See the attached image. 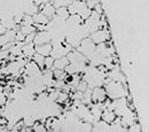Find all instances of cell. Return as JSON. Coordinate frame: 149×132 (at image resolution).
<instances>
[{
    "label": "cell",
    "instance_id": "cell-13",
    "mask_svg": "<svg viewBox=\"0 0 149 132\" xmlns=\"http://www.w3.org/2000/svg\"><path fill=\"white\" fill-rule=\"evenodd\" d=\"M32 19H33V23L35 24H44V25H47L48 22H49V19L44 15L41 12H37L36 14L32 15Z\"/></svg>",
    "mask_w": 149,
    "mask_h": 132
},
{
    "label": "cell",
    "instance_id": "cell-5",
    "mask_svg": "<svg viewBox=\"0 0 149 132\" xmlns=\"http://www.w3.org/2000/svg\"><path fill=\"white\" fill-rule=\"evenodd\" d=\"M91 98L93 102H103L107 98V93L106 90H103L101 86H96L93 87V91L91 93Z\"/></svg>",
    "mask_w": 149,
    "mask_h": 132
},
{
    "label": "cell",
    "instance_id": "cell-4",
    "mask_svg": "<svg viewBox=\"0 0 149 132\" xmlns=\"http://www.w3.org/2000/svg\"><path fill=\"white\" fill-rule=\"evenodd\" d=\"M91 39L93 40L94 44H102V43H104L106 40L109 39V32H108L107 30H101V29H99V30L92 32Z\"/></svg>",
    "mask_w": 149,
    "mask_h": 132
},
{
    "label": "cell",
    "instance_id": "cell-3",
    "mask_svg": "<svg viewBox=\"0 0 149 132\" xmlns=\"http://www.w3.org/2000/svg\"><path fill=\"white\" fill-rule=\"evenodd\" d=\"M79 45L80 46L78 47V52L81 53L84 57H87L93 54L94 51H95V47H96L91 38H84L80 41Z\"/></svg>",
    "mask_w": 149,
    "mask_h": 132
},
{
    "label": "cell",
    "instance_id": "cell-15",
    "mask_svg": "<svg viewBox=\"0 0 149 132\" xmlns=\"http://www.w3.org/2000/svg\"><path fill=\"white\" fill-rule=\"evenodd\" d=\"M108 77L111 79V80H115V82H119L122 84H125V77L124 75L119 71V70H112L108 74Z\"/></svg>",
    "mask_w": 149,
    "mask_h": 132
},
{
    "label": "cell",
    "instance_id": "cell-9",
    "mask_svg": "<svg viewBox=\"0 0 149 132\" xmlns=\"http://www.w3.org/2000/svg\"><path fill=\"white\" fill-rule=\"evenodd\" d=\"M36 53L35 50V44L33 43H29V44H24L22 46V57L25 59H30L32 55Z\"/></svg>",
    "mask_w": 149,
    "mask_h": 132
},
{
    "label": "cell",
    "instance_id": "cell-21",
    "mask_svg": "<svg viewBox=\"0 0 149 132\" xmlns=\"http://www.w3.org/2000/svg\"><path fill=\"white\" fill-rule=\"evenodd\" d=\"M53 62H54V59L48 55V57H45V62H44V68H46L47 70H51L53 68Z\"/></svg>",
    "mask_w": 149,
    "mask_h": 132
},
{
    "label": "cell",
    "instance_id": "cell-28",
    "mask_svg": "<svg viewBox=\"0 0 149 132\" xmlns=\"http://www.w3.org/2000/svg\"><path fill=\"white\" fill-rule=\"evenodd\" d=\"M36 32H37V31H35V32H31V34L26 35L25 38H24V43H25V44L33 43V39H35V36H36Z\"/></svg>",
    "mask_w": 149,
    "mask_h": 132
},
{
    "label": "cell",
    "instance_id": "cell-12",
    "mask_svg": "<svg viewBox=\"0 0 149 132\" xmlns=\"http://www.w3.org/2000/svg\"><path fill=\"white\" fill-rule=\"evenodd\" d=\"M69 64V60L67 57H61L54 59V62H53V68L54 69H60V70H64L65 67Z\"/></svg>",
    "mask_w": 149,
    "mask_h": 132
},
{
    "label": "cell",
    "instance_id": "cell-18",
    "mask_svg": "<svg viewBox=\"0 0 149 132\" xmlns=\"http://www.w3.org/2000/svg\"><path fill=\"white\" fill-rule=\"evenodd\" d=\"M25 68H26V74L31 75V74H36L40 71V68L38 67L35 62H29L25 64Z\"/></svg>",
    "mask_w": 149,
    "mask_h": 132
},
{
    "label": "cell",
    "instance_id": "cell-7",
    "mask_svg": "<svg viewBox=\"0 0 149 132\" xmlns=\"http://www.w3.org/2000/svg\"><path fill=\"white\" fill-rule=\"evenodd\" d=\"M52 48H53V45H52L51 43H45V44H41V45H35L36 53L41 54V55H44V57L51 55Z\"/></svg>",
    "mask_w": 149,
    "mask_h": 132
},
{
    "label": "cell",
    "instance_id": "cell-30",
    "mask_svg": "<svg viewBox=\"0 0 149 132\" xmlns=\"http://www.w3.org/2000/svg\"><path fill=\"white\" fill-rule=\"evenodd\" d=\"M83 94H84V92H80V91H78V90H76V92H74V100H80L81 101V99H83Z\"/></svg>",
    "mask_w": 149,
    "mask_h": 132
},
{
    "label": "cell",
    "instance_id": "cell-23",
    "mask_svg": "<svg viewBox=\"0 0 149 132\" xmlns=\"http://www.w3.org/2000/svg\"><path fill=\"white\" fill-rule=\"evenodd\" d=\"M31 128H32V131H36V132H45L46 130H47L44 123H37V124H33Z\"/></svg>",
    "mask_w": 149,
    "mask_h": 132
},
{
    "label": "cell",
    "instance_id": "cell-35",
    "mask_svg": "<svg viewBox=\"0 0 149 132\" xmlns=\"http://www.w3.org/2000/svg\"><path fill=\"white\" fill-rule=\"evenodd\" d=\"M0 68H1V66H0Z\"/></svg>",
    "mask_w": 149,
    "mask_h": 132
},
{
    "label": "cell",
    "instance_id": "cell-11",
    "mask_svg": "<svg viewBox=\"0 0 149 132\" xmlns=\"http://www.w3.org/2000/svg\"><path fill=\"white\" fill-rule=\"evenodd\" d=\"M109 128H110V124H108L103 119H101V121L97 119V121H94L92 123V130L93 131H109Z\"/></svg>",
    "mask_w": 149,
    "mask_h": 132
},
{
    "label": "cell",
    "instance_id": "cell-29",
    "mask_svg": "<svg viewBox=\"0 0 149 132\" xmlns=\"http://www.w3.org/2000/svg\"><path fill=\"white\" fill-rule=\"evenodd\" d=\"M24 38H25V36L19 31V30H17L16 31V34H15V41H24Z\"/></svg>",
    "mask_w": 149,
    "mask_h": 132
},
{
    "label": "cell",
    "instance_id": "cell-31",
    "mask_svg": "<svg viewBox=\"0 0 149 132\" xmlns=\"http://www.w3.org/2000/svg\"><path fill=\"white\" fill-rule=\"evenodd\" d=\"M130 129H129V131H141V129H140V125L139 124H135V122L132 124V125H130L129 126Z\"/></svg>",
    "mask_w": 149,
    "mask_h": 132
},
{
    "label": "cell",
    "instance_id": "cell-32",
    "mask_svg": "<svg viewBox=\"0 0 149 132\" xmlns=\"http://www.w3.org/2000/svg\"><path fill=\"white\" fill-rule=\"evenodd\" d=\"M5 103H6V94L2 91H0V107L3 106Z\"/></svg>",
    "mask_w": 149,
    "mask_h": 132
},
{
    "label": "cell",
    "instance_id": "cell-33",
    "mask_svg": "<svg viewBox=\"0 0 149 132\" xmlns=\"http://www.w3.org/2000/svg\"><path fill=\"white\" fill-rule=\"evenodd\" d=\"M7 30H8V29H7L3 24H0V36H1V35H5Z\"/></svg>",
    "mask_w": 149,
    "mask_h": 132
},
{
    "label": "cell",
    "instance_id": "cell-19",
    "mask_svg": "<svg viewBox=\"0 0 149 132\" xmlns=\"http://www.w3.org/2000/svg\"><path fill=\"white\" fill-rule=\"evenodd\" d=\"M52 5L54 6V8H62V7H68L71 2V0H51Z\"/></svg>",
    "mask_w": 149,
    "mask_h": 132
},
{
    "label": "cell",
    "instance_id": "cell-24",
    "mask_svg": "<svg viewBox=\"0 0 149 132\" xmlns=\"http://www.w3.org/2000/svg\"><path fill=\"white\" fill-rule=\"evenodd\" d=\"M68 98H69V94H68V92H58V96H57V99H56V101L57 102H60V103H63L64 101H67L68 100Z\"/></svg>",
    "mask_w": 149,
    "mask_h": 132
},
{
    "label": "cell",
    "instance_id": "cell-8",
    "mask_svg": "<svg viewBox=\"0 0 149 132\" xmlns=\"http://www.w3.org/2000/svg\"><path fill=\"white\" fill-rule=\"evenodd\" d=\"M40 6H41V8H40L39 12H41L44 15H46L49 20H51V17H54V16H55L56 9L54 8V6L52 5V2L42 3V5H40Z\"/></svg>",
    "mask_w": 149,
    "mask_h": 132
},
{
    "label": "cell",
    "instance_id": "cell-27",
    "mask_svg": "<svg viewBox=\"0 0 149 132\" xmlns=\"http://www.w3.org/2000/svg\"><path fill=\"white\" fill-rule=\"evenodd\" d=\"M35 119H36V118H33V117H26V118H24L23 123L25 124V126L31 128V126L35 124Z\"/></svg>",
    "mask_w": 149,
    "mask_h": 132
},
{
    "label": "cell",
    "instance_id": "cell-17",
    "mask_svg": "<svg viewBox=\"0 0 149 132\" xmlns=\"http://www.w3.org/2000/svg\"><path fill=\"white\" fill-rule=\"evenodd\" d=\"M31 59L33 60V62H35L38 67L40 68V70H41V69H44V62H45V57H44V55L38 54V53H35Z\"/></svg>",
    "mask_w": 149,
    "mask_h": 132
},
{
    "label": "cell",
    "instance_id": "cell-10",
    "mask_svg": "<svg viewBox=\"0 0 149 132\" xmlns=\"http://www.w3.org/2000/svg\"><path fill=\"white\" fill-rule=\"evenodd\" d=\"M65 54H68V52H67V50H65L61 44H56V45H54L53 48H52V52H51V57H53V59L65 57Z\"/></svg>",
    "mask_w": 149,
    "mask_h": 132
},
{
    "label": "cell",
    "instance_id": "cell-14",
    "mask_svg": "<svg viewBox=\"0 0 149 132\" xmlns=\"http://www.w3.org/2000/svg\"><path fill=\"white\" fill-rule=\"evenodd\" d=\"M115 118H116V114L113 113V110L107 109V108L102 110V114H101V119H103V121H104V122H107L108 124H111Z\"/></svg>",
    "mask_w": 149,
    "mask_h": 132
},
{
    "label": "cell",
    "instance_id": "cell-2",
    "mask_svg": "<svg viewBox=\"0 0 149 132\" xmlns=\"http://www.w3.org/2000/svg\"><path fill=\"white\" fill-rule=\"evenodd\" d=\"M106 85V93L107 96L111 100L115 99H119V98H125L127 95V91L125 90L124 85L119 82H115L110 80L108 83L104 84Z\"/></svg>",
    "mask_w": 149,
    "mask_h": 132
},
{
    "label": "cell",
    "instance_id": "cell-34",
    "mask_svg": "<svg viewBox=\"0 0 149 132\" xmlns=\"http://www.w3.org/2000/svg\"><path fill=\"white\" fill-rule=\"evenodd\" d=\"M2 126H3V125H0V131H1V130H3V129H1Z\"/></svg>",
    "mask_w": 149,
    "mask_h": 132
},
{
    "label": "cell",
    "instance_id": "cell-6",
    "mask_svg": "<svg viewBox=\"0 0 149 132\" xmlns=\"http://www.w3.org/2000/svg\"><path fill=\"white\" fill-rule=\"evenodd\" d=\"M49 41H51V36L46 30L36 32V36H35V39H33V44L35 45H41V44L49 43Z\"/></svg>",
    "mask_w": 149,
    "mask_h": 132
},
{
    "label": "cell",
    "instance_id": "cell-16",
    "mask_svg": "<svg viewBox=\"0 0 149 132\" xmlns=\"http://www.w3.org/2000/svg\"><path fill=\"white\" fill-rule=\"evenodd\" d=\"M55 17H58L62 21H67V20L70 17V14L68 12V8L67 7H62V8H57L55 10Z\"/></svg>",
    "mask_w": 149,
    "mask_h": 132
},
{
    "label": "cell",
    "instance_id": "cell-20",
    "mask_svg": "<svg viewBox=\"0 0 149 132\" xmlns=\"http://www.w3.org/2000/svg\"><path fill=\"white\" fill-rule=\"evenodd\" d=\"M19 30L24 35V36H26V35H29V34H31V32L37 31V30H36V27H33V25H21V28H19Z\"/></svg>",
    "mask_w": 149,
    "mask_h": 132
},
{
    "label": "cell",
    "instance_id": "cell-22",
    "mask_svg": "<svg viewBox=\"0 0 149 132\" xmlns=\"http://www.w3.org/2000/svg\"><path fill=\"white\" fill-rule=\"evenodd\" d=\"M22 25H33L35 23H33V19H32V16L31 15H29V14H25L23 17H22Z\"/></svg>",
    "mask_w": 149,
    "mask_h": 132
},
{
    "label": "cell",
    "instance_id": "cell-1",
    "mask_svg": "<svg viewBox=\"0 0 149 132\" xmlns=\"http://www.w3.org/2000/svg\"><path fill=\"white\" fill-rule=\"evenodd\" d=\"M67 8L70 15H79L81 20L88 19L92 13V9L87 8L85 0H71L70 5Z\"/></svg>",
    "mask_w": 149,
    "mask_h": 132
},
{
    "label": "cell",
    "instance_id": "cell-26",
    "mask_svg": "<svg viewBox=\"0 0 149 132\" xmlns=\"http://www.w3.org/2000/svg\"><path fill=\"white\" fill-rule=\"evenodd\" d=\"M85 2L88 9H93L97 3H100V0H85Z\"/></svg>",
    "mask_w": 149,
    "mask_h": 132
},
{
    "label": "cell",
    "instance_id": "cell-25",
    "mask_svg": "<svg viewBox=\"0 0 149 132\" xmlns=\"http://www.w3.org/2000/svg\"><path fill=\"white\" fill-rule=\"evenodd\" d=\"M87 89H88V85H87L86 80H81V82H79L78 85L76 86V90H78V91H80V92H85Z\"/></svg>",
    "mask_w": 149,
    "mask_h": 132
}]
</instances>
